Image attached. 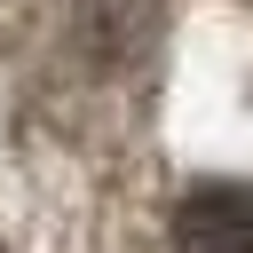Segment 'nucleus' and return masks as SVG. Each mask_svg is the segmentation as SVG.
<instances>
[{
    "mask_svg": "<svg viewBox=\"0 0 253 253\" xmlns=\"http://www.w3.org/2000/svg\"><path fill=\"white\" fill-rule=\"evenodd\" d=\"M174 253H253V190L245 182H206L174 213Z\"/></svg>",
    "mask_w": 253,
    "mask_h": 253,
    "instance_id": "1",
    "label": "nucleus"
}]
</instances>
